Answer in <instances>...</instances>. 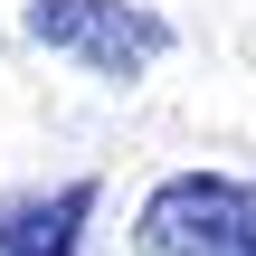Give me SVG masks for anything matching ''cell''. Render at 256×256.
<instances>
[{"instance_id": "6da1fadb", "label": "cell", "mask_w": 256, "mask_h": 256, "mask_svg": "<svg viewBox=\"0 0 256 256\" xmlns=\"http://www.w3.org/2000/svg\"><path fill=\"white\" fill-rule=\"evenodd\" d=\"M142 256H256V180L238 171H171L142 218H133Z\"/></svg>"}, {"instance_id": "7a4b0ae2", "label": "cell", "mask_w": 256, "mask_h": 256, "mask_svg": "<svg viewBox=\"0 0 256 256\" xmlns=\"http://www.w3.org/2000/svg\"><path fill=\"white\" fill-rule=\"evenodd\" d=\"M19 28L48 57H76L86 76H114V86H133L142 66L171 57V19L142 10V0H28Z\"/></svg>"}, {"instance_id": "3957f363", "label": "cell", "mask_w": 256, "mask_h": 256, "mask_svg": "<svg viewBox=\"0 0 256 256\" xmlns=\"http://www.w3.org/2000/svg\"><path fill=\"white\" fill-rule=\"evenodd\" d=\"M95 180H57V190H10L0 200V256H86L95 228Z\"/></svg>"}]
</instances>
